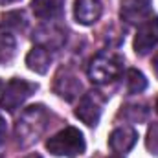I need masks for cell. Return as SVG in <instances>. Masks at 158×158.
<instances>
[{
	"instance_id": "cell-12",
	"label": "cell",
	"mask_w": 158,
	"mask_h": 158,
	"mask_svg": "<svg viewBox=\"0 0 158 158\" xmlns=\"http://www.w3.org/2000/svg\"><path fill=\"white\" fill-rule=\"evenodd\" d=\"M31 9L40 20H55L63 15L64 0H31Z\"/></svg>"
},
{
	"instance_id": "cell-19",
	"label": "cell",
	"mask_w": 158,
	"mask_h": 158,
	"mask_svg": "<svg viewBox=\"0 0 158 158\" xmlns=\"http://www.w3.org/2000/svg\"><path fill=\"white\" fill-rule=\"evenodd\" d=\"M6 134H7V121H6V118L0 114V143L6 140Z\"/></svg>"
},
{
	"instance_id": "cell-16",
	"label": "cell",
	"mask_w": 158,
	"mask_h": 158,
	"mask_svg": "<svg viewBox=\"0 0 158 158\" xmlns=\"http://www.w3.org/2000/svg\"><path fill=\"white\" fill-rule=\"evenodd\" d=\"M119 116L127 119V121H132V123H140L147 118V109L143 105H127L123 107V110L119 112Z\"/></svg>"
},
{
	"instance_id": "cell-8",
	"label": "cell",
	"mask_w": 158,
	"mask_h": 158,
	"mask_svg": "<svg viewBox=\"0 0 158 158\" xmlns=\"http://www.w3.org/2000/svg\"><path fill=\"white\" fill-rule=\"evenodd\" d=\"M53 90L59 98H63L66 101H74L79 96V92L83 90V85L72 70L61 68L59 74L55 76V81H53Z\"/></svg>"
},
{
	"instance_id": "cell-18",
	"label": "cell",
	"mask_w": 158,
	"mask_h": 158,
	"mask_svg": "<svg viewBox=\"0 0 158 158\" xmlns=\"http://www.w3.org/2000/svg\"><path fill=\"white\" fill-rule=\"evenodd\" d=\"M145 145L149 149L151 155L158 156V123H153L147 131V138H145Z\"/></svg>"
},
{
	"instance_id": "cell-1",
	"label": "cell",
	"mask_w": 158,
	"mask_h": 158,
	"mask_svg": "<svg viewBox=\"0 0 158 158\" xmlns=\"http://www.w3.org/2000/svg\"><path fill=\"white\" fill-rule=\"evenodd\" d=\"M50 125V114L42 105L28 107L15 125V138L20 147L33 145Z\"/></svg>"
},
{
	"instance_id": "cell-7",
	"label": "cell",
	"mask_w": 158,
	"mask_h": 158,
	"mask_svg": "<svg viewBox=\"0 0 158 158\" xmlns=\"http://www.w3.org/2000/svg\"><path fill=\"white\" fill-rule=\"evenodd\" d=\"M156 44H158V17H149L136 30L134 52L138 55H147Z\"/></svg>"
},
{
	"instance_id": "cell-20",
	"label": "cell",
	"mask_w": 158,
	"mask_h": 158,
	"mask_svg": "<svg viewBox=\"0 0 158 158\" xmlns=\"http://www.w3.org/2000/svg\"><path fill=\"white\" fill-rule=\"evenodd\" d=\"M15 2H19V0H0L2 6H9V4H15Z\"/></svg>"
},
{
	"instance_id": "cell-9",
	"label": "cell",
	"mask_w": 158,
	"mask_h": 158,
	"mask_svg": "<svg viewBox=\"0 0 158 158\" xmlns=\"http://www.w3.org/2000/svg\"><path fill=\"white\" fill-rule=\"evenodd\" d=\"M151 0H119V17L127 24H142L149 19Z\"/></svg>"
},
{
	"instance_id": "cell-17",
	"label": "cell",
	"mask_w": 158,
	"mask_h": 158,
	"mask_svg": "<svg viewBox=\"0 0 158 158\" xmlns=\"http://www.w3.org/2000/svg\"><path fill=\"white\" fill-rule=\"evenodd\" d=\"M2 26L7 28V30H24L26 28V19H24V13L22 11H11V13H6L2 17Z\"/></svg>"
},
{
	"instance_id": "cell-5",
	"label": "cell",
	"mask_w": 158,
	"mask_h": 158,
	"mask_svg": "<svg viewBox=\"0 0 158 158\" xmlns=\"http://www.w3.org/2000/svg\"><path fill=\"white\" fill-rule=\"evenodd\" d=\"M105 103H107V96H105L103 92H99V90H90V92L83 94L77 109H76V116H77L85 125L96 127V125L99 123L101 114H103Z\"/></svg>"
},
{
	"instance_id": "cell-23",
	"label": "cell",
	"mask_w": 158,
	"mask_h": 158,
	"mask_svg": "<svg viewBox=\"0 0 158 158\" xmlns=\"http://www.w3.org/2000/svg\"><path fill=\"white\" fill-rule=\"evenodd\" d=\"M107 158H123V156H107Z\"/></svg>"
},
{
	"instance_id": "cell-21",
	"label": "cell",
	"mask_w": 158,
	"mask_h": 158,
	"mask_svg": "<svg viewBox=\"0 0 158 158\" xmlns=\"http://www.w3.org/2000/svg\"><path fill=\"white\" fill-rule=\"evenodd\" d=\"M153 64H155V74H156V77H158V55L155 57V63Z\"/></svg>"
},
{
	"instance_id": "cell-3",
	"label": "cell",
	"mask_w": 158,
	"mask_h": 158,
	"mask_svg": "<svg viewBox=\"0 0 158 158\" xmlns=\"http://www.w3.org/2000/svg\"><path fill=\"white\" fill-rule=\"evenodd\" d=\"M46 149L53 156H66V158H76L85 153L86 143L81 134V131L76 127H64L57 134H53L46 142Z\"/></svg>"
},
{
	"instance_id": "cell-11",
	"label": "cell",
	"mask_w": 158,
	"mask_h": 158,
	"mask_svg": "<svg viewBox=\"0 0 158 158\" xmlns=\"http://www.w3.org/2000/svg\"><path fill=\"white\" fill-rule=\"evenodd\" d=\"M136 140H138V132L132 129V127H127V125H123V127H118V129H114L112 132H110V136H109V145H110V149L114 151V153H129L132 147H134V143H136Z\"/></svg>"
},
{
	"instance_id": "cell-10",
	"label": "cell",
	"mask_w": 158,
	"mask_h": 158,
	"mask_svg": "<svg viewBox=\"0 0 158 158\" xmlns=\"http://www.w3.org/2000/svg\"><path fill=\"white\" fill-rule=\"evenodd\" d=\"M101 13H103V6L99 0H76L74 17L79 24L90 26V24L99 20Z\"/></svg>"
},
{
	"instance_id": "cell-6",
	"label": "cell",
	"mask_w": 158,
	"mask_h": 158,
	"mask_svg": "<svg viewBox=\"0 0 158 158\" xmlns=\"http://www.w3.org/2000/svg\"><path fill=\"white\" fill-rule=\"evenodd\" d=\"M31 39L35 42V46H40L48 52L61 50L66 42V31H64V28H61L53 20H46L33 30Z\"/></svg>"
},
{
	"instance_id": "cell-25",
	"label": "cell",
	"mask_w": 158,
	"mask_h": 158,
	"mask_svg": "<svg viewBox=\"0 0 158 158\" xmlns=\"http://www.w3.org/2000/svg\"><path fill=\"white\" fill-rule=\"evenodd\" d=\"M0 86H2V83H0Z\"/></svg>"
},
{
	"instance_id": "cell-14",
	"label": "cell",
	"mask_w": 158,
	"mask_h": 158,
	"mask_svg": "<svg viewBox=\"0 0 158 158\" xmlns=\"http://www.w3.org/2000/svg\"><path fill=\"white\" fill-rule=\"evenodd\" d=\"M123 86H125V92L129 96H134V94H140L147 88V79L142 72L131 68L125 72V77H123Z\"/></svg>"
},
{
	"instance_id": "cell-4",
	"label": "cell",
	"mask_w": 158,
	"mask_h": 158,
	"mask_svg": "<svg viewBox=\"0 0 158 158\" xmlns=\"http://www.w3.org/2000/svg\"><path fill=\"white\" fill-rule=\"evenodd\" d=\"M35 90H37V85L28 81V79H20V77L11 79L2 90L0 109H4L7 112H15L17 109H20L24 105V101L28 98H31L35 94Z\"/></svg>"
},
{
	"instance_id": "cell-2",
	"label": "cell",
	"mask_w": 158,
	"mask_h": 158,
	"mask_svg": "<svg viewBox=\"0 0 158 158\" xmlns=\"http://www.w3.org/2000/svg\"><path fill=\"white\" fill-rule=\"evenodd\" d=\"M123 72V57L114 50H103L90 59L88 77L96 85H109Z\"/></svg>"
},
{
	"instance_id": "cell-15",
	"label": "cell",
	"mask_w": 158,
	"mask_h": 158,
	"mask_svg": "<svg viewBox=\"0 0 158 158\" xmlns=\"http://www.w3.org/2000/svg\"><path fill=\"white\" fill-rule=\"evenodd\" d=\"M17 52V40L9 31L0 33V64H7Z\"/></svg>"
},
{
	"instance_id": "cell-22",
	"label": "cell",
	"mask_w": 158,
	"mask_h": 158,
	"mask_svg": "<svg viewBox=\"0 0 158 158\" xmlns=\"http://www.w3.org/2000/svg\"><path fill=\"white\" fill-rule=\"evenodd\" d=\"M26 158H40L39 155H30V156H26Z\"/></svg>"
},
{
	"instance_id": "cell-24",
	"label": "cell",
	"mask_w": 158,
	"mask_h": 158,
	"mask_svg": "<svg viewBox=\"0 0 158 158\" xmlns=\"http://www.w3.org/2000/svg\"><path fill=\"white\" fill-rule=\"evenodd\" d=\"M156 110H158V99H156Z\"/></svg>"
},
{
	"instance_id": "cell-13",
	"label": "cell",
	"mask_w": 158,
	"mask_h": 158,
	"mask_svg": "<svg viewBox=\"0 0 158 158\" xmlns=\"http://www.w3.org/2000/svg\"><path fill=\"white\" fill-rule=\"evenodd\" d=\"M50 63H52V55L48 50L35 46L28 55H26V64L31 72L35 74H46L48 68H50Z\"/></svg>"
}]
</instances>
